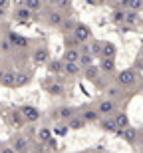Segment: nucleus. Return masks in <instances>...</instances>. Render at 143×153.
<instances>
[{
    "label": "nucleus",
    "mask_w": 143,
    "mask_h": 153,
    "mask_svg": "<svg viewBox=\"0 0 143 153\" xmlns=\"http://www.w3.org/2000/svg\"><path fill=\"white\" fill-rule=\"evenodd\" d=\"M40 85H42V90L52 97H66V94H68V91H66V85L62 84V79L54 78V76H46V78L40 82Z\"/></svg>",
    "instance_id": "1"
},
{
    "label": "nucleus",
    "mask_w": 143,
    "mask_h": 153,
    "mask_svg": "<svg viewBox=\"0 0 143 153\" xmlns=\"http://www.w3.org/2000/svg\"><path fill=\"white\" fill-rule=\"evenodd\" d=\"M113 82H115V85H117V88H121V90L133 88V85L137 84V70H135V68L119 70V72L113 76Z\"/></svg>",
    "instance_id": "2"
},
{
    "label": "nucleus",
    "mask_w": 143,
    "mask_h": 153,
    "mask_svg": "<svg viewBox=\"0 0 143 153\" xmlns=\"http://www.w3.org/2000/svg\"><path fill=\"white\" fill-rule=\"evenodd\" d=\"M78 114H80V108H76V105H58L50 111V119H54L58 123H68Z\"/></svg>",
    "instance_id": "3"
},
{
    "label": "nucleus",
    "mask_w": 143,
    "mask_h": 153,
    "mask_svg": "<svg viewBox=\"0 0 143 153\" xmlns=\"http://www.w3.org/2000/svg\"><path fill=\"white\" fill-rule=\"evenodd\" d=\"M96 109H97V114H99V117H113L119 111V103L113 102V100H107V97H102L96 103Z\"/></svg>",
    "instance_id": "4"
},
{
    "label": "nucleus",
    "mask_w": 143,
    "mask_h": 153,
    "mask_svg": "<svg viewBox=\"0 0 143 153\" xmlns=\"http://www.w3.org/2000/svg\"><path fill=\"white\" fill-rule=\"evenodd\" d=\"M30 62L34 64V68H40V66H46L50 62V48L46 44H40L36 46L32 54H30Z\"/></svg>",
    "instance_id": "5"
},
{
    "label": "nucleus",
    "mask_w": 143,
    "mask_h": 153,
    "mask_svg": "<svg viewBox=\"0 0 143 153\" xmlns=\"http://www.w3.org/2000/svg\"><path fill=\"white\" fill-rule=\"evenodd\" d=\"M72 36H74V40L78 42V44H90V42L93 40V32H92V28H90L86 22H78L76 24Z\"/></svg>",
    "instance_id": "6"
},
{
    "label": "nucleus",
    "mask_w": 143,
    "mask_h": 153,
    "mask_svg": "<svg viewBox=\"0 0 143 153\" xmlns=\"http://www.w3.org/2000/svg\"><path fill=\"white\" fill-rule=\"evenodd\" d=\"M6 38L10 40V44H12V48H14V50L26 52V50L30 48V40L26 38V36L14 32V30H6Z\"/></svg>",
    "instance_id": "7"
},
{
    "label": "nucleus",
    "mask_w": 143,
    "mask_h": 153,
    "mask_svg": "<svg viewBox=\"0 0 143 153\" xmlns=\"http://www.w3.org/2000/svg\"><path fill=\"white\" fill-rule=\"evenodd\" d=\"M18 109H20V114H22L26 123H36V121H40V117H42V111L36 108V105H30V103H24V105H20Z\"/></svg>",
    "instance_id": "8"
},
{
    "label": "nucleus",
    "mask_w": 143,
    "mask_h": 153,
    "mask_svg": "<svg viewBox=\"0 0 143 153\" xmlns=\"http://www.w3.org/2000/svg\"><path fill=\"white\" fill-rule=\"evenodd\" d=\"M64 18H66V14H62V12H58L56 8H48L46 10V16H44V22L50 26V28H60L64 22Z\"/></svg>",
    "instance_id": "9"
},
{
    "label": "nucleus",
    "mask_w": 143,
    "mask_h": 153,
    "mask_svg": "<svg viewBox=\"0 0 143 153\" xmlns=\"http://www.w3.org/2000/svg\"><path fill=\"white\" fill-rule=\"evenodd\" d=\"M80 115L84 117V121H86L87 125L90 123H97L99 121V114H97V109H96V105H82L80 108Z\"/></svg>",
    "instance_id": "10"
},
{
    "label": "nucleus",
    "mask_w": 143,
    "mask_h": 153,
    "mask_svg": "<svg viewBox=\"0 0 143 153\" xmlns=\"http://www.w3.org/2000/svg\"><path fill=\"white\" fill-rule=\"evenodd\" d=\"M10 147L14 149L16 153H26V151H30V139H28V135H14V137H12Z\"/></svg>",
    "instance_id": "11"
},
{
    "label": "nucleus",
    "mask_w": 143,
    "mask_h": 153,
    "mask_svg": "<svg viewBox=\"0 0 143 153\" xmlns=\"http://www.w3.org/2000/svg\"><path fill=\"white\" fill-rule=\"evenodd\" d=\"M32 16H34V14H32L30 10H26L20 2H18V4L14 6V10H12V20H14V22H20V24L22 22H30Z\"/></svg>",
    "instance_id": "12"
},
{
    "label": "nucleus",
    "mask_w": 143,
    "mask_h": 153,
    "mask_svg": "<svg viewBox=\"0 0 143 153\" xmlns=\"http://www.w3.org/2000/svg\"><path fill=\"white\" fill-rule=\"evenodd\" d=\"M117 56V46L109 40H102V54H99V60H115Z\"/></svg>",
    "instance_id": "13"
},
{
    "label": "nucleus",
    "mask_w": 143,
    "mask_h": 153,
    "mask_svg": "<svg viewBox=\"0 0 143 153\" xmlns=\"http://www.w3.org/2000/svg\"><path fill=\"white\" fill-rule=\"evenodd\" d=\"M115 135H119V137H123L125 139V143H129V145H137L139 143V131L135 129V127H127V129H123V131H117Z\"/></svg>",
    "instance_id": "14"
},
{
    "label": "nucleus",
    "mask_w": 143,
    "mask_h": 153,
    "mask_svg": "<svg viewBox=\"0 0 143 153\" xmlns=\"http://www.w3.org/2000/svg\"><path fill=\"white\" fill-rule=\"evenodd\" d=\"M46 72H48V76H54V78H62L64 62H62V60H58V58L50 60V62L46 64Z\"/></svg>",
    "instance_id": "15"
},
{
    "label": "nucleus",
    "mask_w": 143,
    "mask_h": 153,
    "mask_svg": "<svg viewBox=\"0 0 143 153\" xmlns=\"http://www.w3.org/2000/svg\"><path fill=\"white\" fill-rule=\"evenodd\" d=\"M113 123H115V129L117 131H123V129H127V127L131 125L129 123V115H127L123 109H119V111L113 115ZM117 131H115V133H117Z\"/></svg>",
    "instance_id": "16"
},
{
    "label": "nucleus",
    "mask_w": 143,
    "mask_h": 153,
    "mask_svg": "<svg viewBox=\"0 0 143 153\" xmlns=\"http://www.w3.org/2000/svg\"><path fill=\"white\" fill-rule=\"evenodd\" d=\"M97 68L102 72V76H115L117 74V68H115V60H99Z\"/></svg>",
    "instance_id": "17"
},
{
    "label": "nucleus",
    "mask_w": 143,
    "mask_h": 153,
    "mask_svg": "<svg viewBox=\"0 0 143 153\" xmlns=\"http://www.w3.org/2000/svg\"><path fill=\"white\" fill-rule=\"evenodd\" d=\"M103 96L107 97V100H113V102H119V100H123L125 97V91L121 90V88H117V85H107L105 90H103Z\"/></svg>",
    "instance_id": "18"
},
{
    "label": "nucleus",
    "mask_w": 143,
    "mask_h": 153,
    "mask_svg": "<svg viewBox=\"0 0 143 153\" xmlns=\"http://www.w3.org/2000/svg\"><path fill=\"white\" fill-rule=\"evenodd\" d=\"M6 117H8V121H10V125H12V127H18V129H20V127H22V125L26 123L18 108H16V109H10V111L6 114Z\"/></svg>",
    "instance_id": "19"
},
{
    "label": "nucleus",
    "mask_w": 143,
    "mask_h": 153,
    "mask_svg": "<svg viewBox=\"0 0 143 153\" xmlns=\"http://www.w3.org/2000/svg\"><path fill=\"white\" fill-rule=\"evenodd\" d=\"M60 60H62L64 64H78V60H80V52H78V48H66Z\"/></svg>",
    "instance_id": "20"
},
{
    "label": "nucleus",
    "mask_w": 143,
    "mask_h": 153,
    "mask_svg": "<svg viewBox=\"0 0 143 153\" xmlns=\"http://www.w3.org/2000/svg\"><path fill=\"white\" fill-rule=\"evenodd\" d=\"M0 85H2V88H10V90H16V72H14V70H6Z\"/></svg>",
    "instance_id": "21"
},
{
    "label": "nucleus",
    "mask_w": 143,
    "mask_h": 153,
    "mask_svg": "<svg viewBox=\"0 0 143 153\" xmlns=\"http://www.w3.org/2000/svg\"><path fill=\"white\" fill-rule=\"evenodd\" d=\"M80 22V20H76L74 16H66L64 18V22H62V26H60V30H62V34L64 36H68V34H72L74 32V28H76V24Z\"/></svg>",
    "instance_id": "22"
},
{
    "label": "nucleus",
    "mask_w": 143,
    "mask_h": 153,
    "mask_svg": "<svg viewBox=\"0 0 143 153\" xmlns=\"http://www.w3.org/2000/svg\"><path fill=\"white\" fill-rule=\"evenodd\" d=\"M20 4H22L26 10H30L32 14L44 10V2H42V0H20Z\"/></svg>",
    "instance_id": "23"
},
{
    "label": "nucleus",
    "mask_w": 143,
    "mask_h": 153,
    "mask_svg": "<svg viewBox=\"0 0 143 153\" xmlns=\"http://www.w3.org/2000/svg\"><path fill=\"white\" fill-rule=\"evenodd\" d=\"M36 137H38V141L40 143H48L54 137V133H52V127H48V125H42V127H38V131H36Z\"/></svg>",
    "instance_id": "24"
},
{
    "label": "nucleus",
    "mask_w": 143,
    "mask_h": 153,
    "mask_svg": "<svg viewBox=\"0 0 143 153\" xmlns=\"http://www.w3.org/2000/svg\"><path fill=\"white\" fill-rule=\"evenodd\" d=\"M66 125H68V129H70V131H80V129H84V127H86L87 123L84 121V117H82V115L78 114V115H74V117L70 119V121H68Z\"/></svg>",
    "instance_id": "25"
},
{
    "label": "nucleus",
    "mask_w": 143,
    "mask_h": 153,
    "mask_svg": "<svg viewBox=\"0 0 143 153\" xmlns=\"http://www.w3.org/2000/svg\"><path fill=\"white\" fill-rule=\"evenodd\" d=\"M97 125H99V129L105 131V133H115V123H113V117H102L99 121H97Z\"/></svg>",
    "instance_id": "26"
},
{
    "label": "nucleus",
    "mask_w": 143,
    "mask_h": 153,
    "mask_svg": "<svg viewBox=\"0 0 143 153\" xmlns=\"http://www.w3.org/2000/svg\"><path fill=\"white\" fill-rule=\"evenodd\" d=\"M32 82V72H16V88H24Z\"/></svg>",
    "instance_id": "27"
},
{
    "label": "nucleus",
    "mask_w": 143,
    "mask_h": 153,
    "mask_svg": "<svg viewBox=\"0 0 143 153\" xmlns=\"http://www.w3.org/2000/svg\"><path fill=\"white\" fill-rule=\"evenodd\" d=\"M78 74H82V68L78 64H64V72L62 76H68V78H76Z\"/></svg>",
    "instance_id": "28"
},
{
    "label": "nucleus",
    "mask_w": 143,
    "mask_h": 153,
    "mask_svg": "<svg viewBox=\"0 0 143 153\" xmlns=\"http://www.w3.org/2000/svg\"><path fill=\"white\" fill-rule=\"evenodd\" d=\"M109 20H111V24H115V26H123V24H125V10H111Z\"/></svg>",
    "instance_id": "29"
},
{
    "label": "nucleus",
    "mask_w": 143,
    "mask_h": 153,
    "mask_svg": "<svg viewBox=\"0 0 143 153\" xmlns=\"http://www.w3.org/2000/svg\"><path fill=\"white\" fill-rule=\"evenodd\" d=\"M96 58L92 56V54H86V56H80V60H78V66L82 68V72L84 70H87V68H92V66H96Z\"/></svg>",
    "instance_id": "30"
},
{
    "label": "nucleus",
    "mask_w": 143,
    "mask_h": 153,
    "mask_svg": "<svg viewBox=\"0 0 143 153\" xmlns=\"http://www.w3.org/2000/svg\"><path fill=\"white\" fill-rule=\"evenodd\" d=\"M125 10L127 12H137L139 14V10H143V0H127Z\"/></svg>",
    "instance_id": "31"
},
{
    "label": "nucleus",
    "mask_w": 143,
    "mask_h": 153,
    "mask_svg": "<svg viewBox=\"0 0 143 153\" xmlns=\"http://www.w3.org/2000/svg\"><path fill=\"white\" fill-rule=\"evenodd\" d=\"M90 54L93 58H99V54H102V40H92L90 42Z\"/></svg>",
    "instance_id": "32"
},
{
    "label": "nucleus",
    "mask_w": 143,
    "mask_h": 153,
    "mask_svg": "<svg viewBox=\"0 0 143 153\" xmlns=\"http://www.w3.org/2000/svg\"><path fill=\"white\" fill-rule=\"evenodd\" d=\"M52 133L58 135V137H66L70 133V129H68V125H66V123H58L56 127H52Z\"/></svg>",
    "instance_id": "33"
},
{
    "label": "nucleus",
    "mask_w": 143,
    "mask_h": 153,
    "mask_svg": "<svg viewBox=\"0 0 143 153\" xmlns=\"http://www.w3.org/2000/svg\"><path fill=\"white\" fill-rule=\"evenodd\" d=\"M139 22V14L137 12H127L125 10V24L127 26H131V28H135V24Z\"/></svg>",
    "instance_id": "34"
},
{
    "label": "nucleus",
    "mask_w": 143,
    "mask_h": 153,
    "mask_svg": "<svg viewBox=\"0 0 143 153\" xmlns=\"http://www.w3.org/2000/svg\"><path fill=\"white\" fill-rule=\"evenodd\" d=\"M42 149H44L46 153H56V151H58V141L52 137L48 143H42Z\"/></svg>",
    "instance_id": "35"
},
{
    "label": "nucleus",
    "mask_w": 143,
    "mask_h": 153,
    "mask_svg": "<svg viewBox=\"0 0 143 153\" xmlns=\"http://www.w3.org/2000/svg\"><path fill=\"white\" fill-rule=\"evenodd\" d=\"M12 50H14V48H12L10 40L6 38V36H2V38H0V52H4V54H10Z\"/></svg>",
    "instance_id": "36"
},
{
    "label": "nucleus",
    "mask_w": 143,
    "mask_h": 153,
    "mask_svg": "<svg viewBox=\"0 0 143 153\" xmlns=\"http://www.w3.org/2000/svg\"><path fill=\"white\" fill-rule=\"evenodd\" d=\"M10 10V0H0V14H6Z\"/></svg>",
    "instance_id": "37"
},
{
    "label": "nucleus",
    "mask_w": 143,
    "mask_h": 153,
    "mask_svg": "<svg viewBox=\"0 0 143 153\" xmlns=\"http://www.w3.org/2000/svg\"><path fill=\"white\" fill-rule=\"evenodd\" d=\"M135 64H137V66H135V70H137V68H143V48L139 50V56H137V62H135Z\"/></svg>",
    "instance_id": "38"
},
{
    "label": "nucleus",
    "mask_w": 143,
    "mask_h": 153,
    "mask_svg": "<svg viewBox=\"0 0 143 153\" xmlns=\"http://www.w3.org/2000/svg\"><path fill=\"white\" fill-rule=\"evenodd\" d=\"M0 153H16V151H14L10 145H2V147H0Z\"/></svg>",
    "instance_id": "39"
},
{
    "label": "nucleus",
    "mask_w": 143,
    "mask_h": 153,
    "mask_svg": "<svg viewBox=\"0 0 143 153\" xmlns=\"http://www.w3.org/2000/svg\"><path fill=\"white\" fill-rule=\"evenodd\" d=\"M119 28H121V34H125V32H131V26H127V24H123V26H119Z\"/></svg>",
    "instance_id": "40"
},
{
    "label": "nucleus",
    "mask_w": 143,
    "mask_h": 153,
    "mask_svg": "<svg viewBox=\"0 0 143 153\" xmlns=\"http://www.w3.org/2000/svg\"><path fill=\"white\" fill-rule=\"evenodd\" d=\"M4 72H6V68L0 64V84H2V78H4Z\"/></svg>",
    "instance_id": "41"
},
{
    "label": "nucleus",
    "mask_w": 143,
    "mask_h": 153,
    "mask_svg": "<svg viewBox=\"0 0 143 153\" xmlns=\"http://www.w3.org/2000/svg\"><path fill=\"white\" fill-rule=\"evenodd\" d=\"M139 153H143V143H141V147H139Z\"/></svg>",
    "instance_id": "42"
},
{
    "label": "nucleus",
    "mask_w": 143,
    "mask_h": 153,
    "mask_svg": "<svg viewBox=\"0 0 143 153\" xmlns=\"http://www.w3.org/2000/svg\"><path fill=\"white\" fill-rule=\"evenodd\" d=\"M0 38H2V28H0Z\"/></svg>",
    "instance_id": "43"
},
{
    "label": "nucleus",
    "mask_w": 143,
    "mask_h": 153,
    "mask_svg": "<svg viewBox=\"0 0 143 153\" xmlns=\"http://www.w3.org/2000/svg\"><path fill=\"white\" fill-rule=\"evenodd\" d=\"M82 153H87V151H82Z\"/></svg>",
    "instance_id": "44"
},
{
    "label": "nucleus",
    "mask_w": 143,
    "mask_h": 153,
    "mask_svg": "<svg viewBox=\"0 0 143 153\" xmlns=\"http://www.w3.org/2000/svg\"><path fill=\"white\" fill-rule=\"evenodd\" d=\"M26 153H30V151H26Z\"/></svg>",
    "instance_id": "45"
}]
</instances>
